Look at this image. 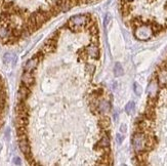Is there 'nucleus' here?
<instances>
[{
  "instance_id": "f257e3e1",
  "label": "nucleus",
  "mask_w": 167,
  "mask_h": 166,
  "mask_svg": "<svg viewBox=\"0 0 167 166\" xmlns=\"http://www.w3.org/2000/svg\"><path fill=\"white\" fill-rule=\"evenodd\" d=\"M89 15H77L72 17L70 20H69V27H70L71 30H79L80 28L86 26L88 23H89Z\"/></svg>"
},
{
  "instance_id": "f03ea898",
  "label": "nucleus",
  "mask_w": 167,
  "mask_h": 166,
  "mask_svg": "<svg viewBox=\"0 0 167 166\" xmlns=\"http://www.w3.org/2000/svg\"><path fill=\"white\" fill-rule=\"evenodd\" d=\"M153 31L150 25L148 24H142L139 27L135 28L134 36L139 40H148L152 37Z\"/></svg>"
},
{
  "instance_id": "7ed1b4c3",
  "label": "nucleus",
  "mask_w": 167,
  "mask_h": 166,
  "mask_svg": "<svg viewBox=\"0 0 167 166\" xmlns=\"http://www.w3.org/2000/svg\"><path fill=\"white\" fill-rule=\"evenodd\" d=\"M144 143H146V134L144 132H139L133 135L132 138V146L134 151L137 152H141L144 150Z\"/></svg>"
},
{
  "instance_id": "20e7f679",
  "label": "nucleus",
  "mask_w": 167,
  "mask_h": 166,
  "mask_svg": "<svg viewBox=\"0 0 167 166\" xmlns=\"http://www.w3.org/2000/svg\"><path fill=\"white\" fill-rule=\"evenodd\" d=\"M19 146H20V149H21L22 153H23L24 155L31 153V148H30V145H29V141H28L27 135L20 136L19 138Z\"/></svg>"
},
{
  "instance_id": "39448f33",
  "label": "nucleus",
  "mask_w": 167,
  "mask_h": 166,
  "mask_svg": "<svg viewBox=\"0 0 167 166\" xmlns=\"http://www.w3.org/2000/svg\"><path fill=\"white\" fill-rule=\"evenodd\" d=\"M55 47H57V39L50 38L47 41H45L43 47H42V51H43L45 55L46 53H50L55 50Z\"/></svg>"
},
{
  "instance_id": "423d86ee",
  "label": "nucleus",
  "mask_w": 167,
  "mask_h": 166,
  "mask_svg": "<svg viewBox=\"0 0 167 166\" xmlns=\"http://www.w3.org/2000/svg\"><path fill=\"white\" fill-rule=\"evenodd\" d=\"M158 88H159V84L156 80H152L148 85L147 88V92L149 95V98H157Z\"/></svg>"
},
{
  "instance_id": "0eeeda50",
  "label": "nucleus",
  "mask_w": 167,
  "mask_h": 166,
  "mask_svg": "<svg viewBox=\"0 0 167 166\" xmlns=\"http://www.w3.org/2000/svg\"><path fill=\"white\" fill-rule=\"evenodd\" d=\"M22 82H23V84L27 85L28 87L32 86L33 83H34V76H33L32 72L26 71L23 74V76H22Z\"/></svg>"
},
{
  "instance_id": "6e6552de",
  "label": "nucleus",
  "mask_w": 167,
  "mask_h": 166,
  "mask_svg": "<svg viewBox=\"0 0 167 166\" xmlns=\"http://www.w3.org/2000/svg\"><path fill=\"white\" fill-rule=\"evenodd\" d=\"M85 51L89 57L93 58V59H99V49L95 44H90L89 46H87Z\"/></svg>"
},
{
  "instance_id": "1a4fd4ad",
  "label": "nucleus",
  "mask_w": 167,
  "mask_h": 166,
  "mask_svg": "<svg viewBox=\"0 0 167 166\" xmlns=\"http://www.w3.org/2000/svg\"><path fill=\"white\" fill-rule=\"evenodd\" d=\"M29 95H30V87L25 84H22L19 89V100H25L26 98H29Z\"/></svg>"
},
{
  "instance_id": "9d476101",
  "label": "nucleus",
  "mask_w": 167,
  "mask_h": 166,
  "mask_svg": "<svg viewBox=\"0 0 167 166\" xmlns=\"http://www.w3.org/2000/svg\"><path fill=\"white\" fill-rule=\"evenodd\" d=\"M38 63H39L38 58H37V57H34L33 59L29 60L28 62L26 63V65H25V70H26V71L32 72L33 70H35V69H36L37 66H38Z\"/></svg>"
},
{
  "instance_id": "9b49d317",
  "label": "nucleus",
  "mask_w": 167,
  "mask_h": 166,
  "mask_svg": "<svg viewBox=\"0 0 167 166\" xmlns=\"http://www.w3.org/2000/svg\"><path fill=\"white\" fill-rule=\"evenodd\" d=\"M158 84L161 86H166L167 85V70L162 69L158 74Z\"/></svg>"
},
{
  "instance_id": "f8f14e48",
  "label": "nucleus",
  "mask_w": 167,
  "mask_h": 166,
  "mask_svg": "<svg viewBox=\"0 0 167 166\" xmlns=\"http://www.w3.org/2000/svg\"><path fill=\"white\" fill-rule=\"evenodd\" d=\"M111 109V105L107 100H101L97 105V111L101 112V113H107Z\"/></svg>"
},
{
  "instance_id": "ddd939ff",
  "label": "nucleus",
  "mask_w": 167,
  "mask_h": 166,
  "mask_svg": "<svg viewBox=\"0 0 167 166\" xmlns=\"http://www.w3.org/2000/svg\"><path fill=\"white\" fill-rule=\"evenodd\" d=\"M109 147H110V138L107 135H104L101 138V141L97 143V148H99V149L105 150V149H108Z\"/></svg>"
},
{
  "instance_id": "4468645a",
  "label": "nucleus",
  "mask_w": 167,
  "mask_h": 166,
  "mask_svg": "<svg viewBox=\"0 0 167 166\" xmlns=\"http://www.w3.org/2000/svg\"><path fill=\"white\" fill-rule=\"evenodd\" d=\"M144 116H146V119L147 120H150V121H153L154 119L156 118V112L154 110V108L153 107H147L146 109V112H144Z\"/></svg>"
},
{
  "instance_id": "2eb2a0df",
  "label": "nucleus",
  "mask_w": 167,
  "mask_h": 166,
  "mask_svg": "<svg viewBox=\"0 0 167 166\" xmlns=\"http://www.w3.org/2000/svg\"><path fill=\"white\" fill-rule=\"evenodd\" d=\"M150 26H151V28H152L153 34H155V35L158 34V33H160L162 30H163V26L160 25L159 23H157V22H153Z\"/></svg>"
},
{
  "instance_id": "dca6fc26",
  "label": "nucleus",
  "mask_w": 167,
  "mask_h": 166,
  "mask_svg": "<svg viewBox=\"0 0 167 166\" xmlns=\"http://www.w3.org/2000/svg\"><path fill=\"white\" fill-rule=\"evenodd\" d=\"M114 74L116 77H120L124 74V70H123V67L121 66L120 63H116L115 67H114Z\"/></svg>"
},
{
  "instance_id": "f3484780",
  "label": "nucleus",
  "mask_w": 167,
  "mask_h": 166,
  "mask_svg": "<svg viewBox=\"0 0 167 166\" xmlns=\"http://www.w3.org/2000/svg\"><path fill=\"white\" fill-rule=\"evenodd\" d=\"M99 126H101L102 128H104V129L108 128V127L110 126V124H111L110 118H109V117H103V118H101V120L99 121Z\"/></svg>"
},
{
  "instance_id": "a211bd4d",
  "label": "nucleus",
  "mask_w": 167,
  "mask_h": 166,
  "mask_svg": "<svg viewBox=\"0 0 167 166\" xmlns=\"http://www.w3.org/2000/svg\"><path fill=\"white\" fill-rule=\"evenodd\" d=\"M137 158L139 163L146 162L147 159H148V153H147V151H144H144H141V152H137Z\"/></svg>"
},
{
  "instance_id": "6ab92c4d",
  "label": "nucleus",
  "mask_w": 167,
  "mask_h": 166,
  "mask_svg": "<svg viewBox=\"0 0 167 166\" xmlns=\"http://www.w3.org/2000/svg\"><path fill=\"white\" fill-rule=\"evenodd\" d=\"M15 60V55H12L10 52H6L5 55H3V62L5 64H9V63H12Z\"/></svg>"
},
{
  "instance_id": "aec40b11",
  "label": "nucleus",
  "mask_w": 167,
  "mask_h": 166,
  "mask_svg": "<svg viewBox=\"0 0 167 166\" xmlns=\"http://www.w3.org/2000/svg\"><path fill=\"white\" fill-rule=\"evenodd\" d=\"M134 108H135V104L133 102H129L125 107V112L127 114H131L133 111H134Z\"/></svg>"
},
{
  "instance_id": "412c9836",
  "label": "nucleus",
  "mask_w": 167,
  "mask_h": 166,
  "mask_svg": "<svg viewBox=\"0 0 167 166\" xmlns=\"http://www.w3.org/2000/svg\"><path fill=\"white\" fill-rule=\"evenodd\" d=\"M89 33L92 36H97V34H99V28H97V24H92L89 27Z\"/></svg>"
},
{
  "instance_id": "4be33fe9",
  "label": "nucleus",
  "mask_w": 167,
  "mask_h": 166,
  "mask_svg": "<svg viewBox=\"0 0 167 166\" xmlns=\"http://www.w3.org/2000/svg\"><path fill=\"white\" fill-rule=\"evenodd\" d=\"M133 89H134V92H135V95H141L142 93V86L139 84V83L135 82L134 84H133Z\"/></svg>"
},
{
  "instance_id": "5701e85b",
  "label": "nucleus",
  "mask_w": 167,
  "mask_h": 166,
  "mask_svg": "<svg viewBox=\"0 0 167 166\" xmlns=\"http://www.w3.org/2000/svg\"><path fill=\"white\" fill-rule=\"evenodd\" d=\"M103 93H104L103 89H102V88H97V90L93 92V96H95V98H99V96L103 95Z\"/></svg>"
},
{
  "instance_id": "b1692460",
  "label": "nucleus",
  "mask_w": 167,
  "mask_h": 166,
  "mask_svg": "<svg viewBox=\"0 0 167 166\" xmlns=\"http://www.w3.org/2000/svg\"><path fill=\"white\" fill-rule=\"evenodd\" d=\"M123 140H124V136L121 135V134H117L116 135V142H117V143H119V145L123 142Z\"/></svg>"
},
{
  "instance_id": "393cba45",
  "label": "nucleus",
  "mask_w": 167,
  "mask_h": 166,
  "mask_svg": "<svg viewBox=\"0 0 167 166\" xmlns=\"http://www.w3.org/2000/svg\"><path fill=\"white\" fill-rule=\"evenodd\" d=\"M12 161H13V164H15V165H21L22 164V161L19 157H15Z\"/></svg>"
},
{
  "instance_id": "a878e982",
  "label": "nucleus",
  "mask_w": 167,
  "mask_h": 166,
  "mask_svg": "<svg viewBox=\"0 0 167 166\" xmlns=\"http://www.w3.org/2000/svg\"><path fill=\"white\" fill-rule=\"evenodd\" d=\"M110 20H111V15H109V13H107V15H106V17H105V26H107V25L109 24Z\"/></svg>"
},
{
  "instance_id": "bb28decb",
  "label": "nucleus",
  "mask_w": 167,
  "mask_h": 166,
  "mask_svg": "<svg viewBox=\"0 0 167 166\" xmlns=\"http://www.w3.org/2000/svg\"><path fill=\"white\" fill-rule=\"evenodd\" d=\"M126 130H127V129H126V125L122 124L121 126H120V132H122V133H125Z\"/></svg>"
},
{
  "instance_id": "cd10ccee",
  "label": "nucleus",
  "mask_w": 167,
  "mask_h": 166,
  "mask_svg": "<svg viewBox=\"0 0 167 166\" xmlns=\"http://www.w3.org/2000/svg\"><path fill=\"white\" fill-rule=\"evenodd\" d=\"M9 135H10V129L7 128L6 129V132H5V136H6V140H9Z\"/></svg>"
},
{
  "instance_id": "c85d7f7f",
  "label": "nucleus",
  "mask_w": 167,
  "mask_h": 166,
  "mask_svg": "<svg viewBox=\"0 0 167 166\" xmlns=\"http://www.w3.org/2000/svg\"><path fill=\"white\" fill-rule=\"evenodd\" d=\"M84 1H85L86 3H94V2L99 1V0H84Z\"/></svg>"
},
{
  "instance_id": "c756f323",
  "label": "nucleus",
  "mask_w": 167,
  "mask_h": 166,
  "mask_svg": "<svg viewBox=\"0 0 167 166\" xmlns=\"http://www.w3.org/2000/svg\"><path fill=\"white\" fill-rule=\"evenodd\" d=\"M123 1H126V2H132V1H134V0H123Z\"/></svg>"
},
{
  "instance_id": "7c9ffc66",
  "label": "nucleus",
  "mask_w": 167,
  "mask_h": 166,
  "mask_svg": "<svg viewBox=\"0 0 167 166\" xmlns=\"http://www.w3.org/2000/svg\"><path fill=\"white\" fill-rule=\"evenodd\" d=\"M1 151H2V145L0 143V153H1Z\"/></svg>"
}]
</instances>
